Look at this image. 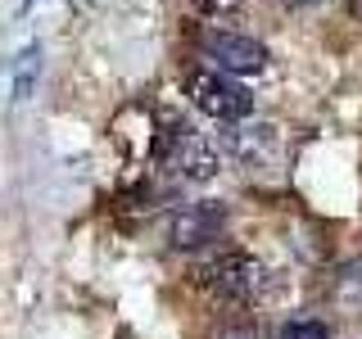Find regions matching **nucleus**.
Masks as SVG:
<instances>
[{
	"label": "nucleus",
	"instance_id": "12",
	"mask_svg": "<svg viewBox=\"0 0 362 339\" xmlns=\"http://www.w3.org/2000/svg\"><path fill=\"white\" fill-rule=\"evenodd\" d=\"M28 5H32V0H28Z\"/></svg>",
	"mask_w": 362,
	"mask_h": 339
},
{
	"label": "nucleus",
	"instance_id": "6",
	"mask_svg": "<svg viewBox=\"0 0 362 339\" xmlns=\"http://www.w3.org/2000/svg\"><path fill=\"white\" fill-rule=\"evenodd\" d=\"M37 73H41V50H37V45H28V50L18 54V64H14V100H28L32 95Z\"/></svg>",
	"mask_w": 362,
	"mask_h": 339
},
{
	"label": "nucleus",
	"instance_id": "5",
	"mask_svg": "<svg viewBox=\"0 0 362 339\" xmlns=\"http://www.w3.org/2000/svg\"><path fill=\"white\" fill-rule=\"evenodd\" d=\"M173 141H177V172L186 181H209L213 172H218V154H213V145H204L190 127H181Z\"/></svg>",
	"mask_w": 362,
	"mask_h": 339
},
{
	"label": "nucleus",
	"instance_id": "4",
	"mask_svg": "<svg viewBox=\"0 0 362 339\" xmlns=\"http://www.w3.org/2000/svg\"><path fill=\"white\" fill-rule=\"evenodd\" d=\"M222 226H226V208H222V203H213V199L186 203V208L173 218V244L177 249H199V244L218 240Z\"/></svg>",
	"mask_w": 362,
	"mask_h": 339
},
{
	"label": "nucleus",
	"instance_id": "10",
	"mask_svg": "<svg viewBox=\"0 0 362 339\" xmlns=\"http://www.w3.org/2000/svg\"><path fill=\"white\" fill-rule=\"evenodd\" d=\"M349 9H354V18L362 23V0H354V5H349Z\"/></svg>",
	"mask_w": 362,
	"mask_h": 339
},
{
	"label": "nucleus",
	"instance_id": "8",
	"mask_svg": "<svg viewBox=\"0 0 362 339\" xmlns=\"http://www.w3.org/2000/svg\"><path fill=\"white\" fill-rule=\"evenodd\" d=\"M213 339H267V335H263V326H258V321H235V326H222Z\"/></svg>",
	"mask_w": 362,
	"mask_h": 339
},
{
	"label": "nucleus",
	"instance_id": "7",
	"mask_svg": "<svg viewBox=\"0 0 362 339\" xmlns=\"http://www.w3.org/2000/svg\"><path fill=\"white\" fill-rule=\"evenodd\" d=\"M281 339H331V331H326V321L303 316V321H290L286 331H281Z\"/></svg>",
	"mask_w": 362,
	"mask_h": 339
},
{
	"label": "nucleus",
	"instance_id": "11",
	"mask_svg": "<svg viewBox=\"0 0 362 339\" xmlns=\"http://www.w3.org/2000/svg\"><path fill=\"white\" fill-rule=\"evenodd\" d=\"M290 5H313V0H290Z\"/></svg>",
	"mask_w": 362,
	"mask_h": 339
},
{
	"label": "nucleus",
	"instance_id": "9",
	"mask_svg": "<svg viewBox=\"0 0 362 339\" xmlns=\"http://www.w3.org/2000/svg\"><path fill=\"white\" fill-rule=\"evenodd\" d=\"M195 5L204 9V14H226V9H235L240 0H195Z\"/></svg>",
	"mask_w": 362,
	"mask_h": 339
},
{
	"label": "nucleus",
	"instance_id": "3",
	"mask_svg": "<svg viewBox=\"0 0 362 339\" xmlns=\"http://www.w3.org/2000/svg\"><path fill=\"white\" fill-rule=\"evenodd\" d=\"M204 54L218 64V73H258L267 64L263 41L235 37V32H204Z\"/></svg>",
	"mask_w": 362,
	"mask_h": 339
},
{
	"label": "nucleus",
	"instance_id": "2",
	"mask_svg": "<svg viewBox=\"0 0 362 339\" xmlns=\"http://www.w3.org/2000/svg\"><path fill=\"white\" fill-rule=\"evenodd\" d=\"M199 276H204V285L213 294H222V299H249V294L258 290V280H263V267L249 254H222V258H213Z\"/></svg>",
	"mask_w": 362,
	"mask_h": 339
},
{
	"label": "nucleus",
	"instance_id": "1",
	"mask_svg": "<svg viewBox=\"0 0 362 339\" xmlns=\"http://www.w3.org/2000/svg\"><path fill=\"white\" fill-rule=\"evenodd\" d=\"M186 90H190V100L218 122H240V118H249V109H254V95H249L240 82H231L226 73H190Z\"/></svg>",
	"mask_w": 362,
	"mask_h": 339
}]
</instances>
